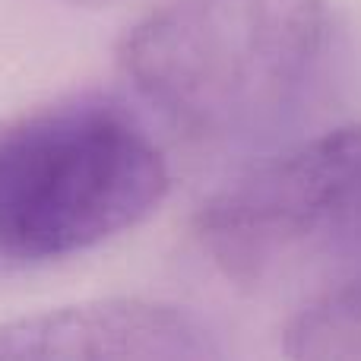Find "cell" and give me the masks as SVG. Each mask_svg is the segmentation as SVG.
Masks as SVG:
<instances>
[{"mask_svg": "<svg viewBox=\"0 0 361 361\" xmlns=\"http://www.w3.org/2000/svg\"><path fill=\"white\" fill-rule=\"evenodd\" d=\"M330 44L326 0H169L127 32L121 67L184 133L250 146L298 121Z\"/></svg>", "mask_w": 361, "mask_h": 361, "instance_id": "1", "label": "cell"}, {"mask_svg": "<svg viewBox=\"0 0 361 361\" xmlns=\"http://www.w3.org/2000/svg\"><path fill=\"white\" fill-rule=\"evenodd\" d=\"M197 238L225 279L257 292L349 279L361 269V127L263 159L197 212Z\"/></svg>", "mask_w": 361, "mask_h": 361, "instance_id": "3", "label": "cell"}, {"mask_svg": "<svg viewBox=\"0 0 361 361\" xmlns=\"http://www.w3.org/2000/svg\"><path fill=\"white\" fill-rule=\"evenodd\" d=\"M4 358L209 361L222 358V345L209 324L187 307L143 298H108L4 324L0 361Z\"/></svg>", "mask_w": 361, "mask_h": 361, "instance_id": "4", "label": "cell"}, {"mask_svg": "<svg viewBox=\"0 0 361 361\" xmlns=\"http://www.w3.org/2000/svg\"><path fill=\"white\" fill-rule=\"evenodd\" d=\"M67 4H76V6H102V4H111V0H67Z\"/></svg>", "mask_w": 361, "mask_h": 361, "instance_id": "6", "label": "cell"}, {"mask_svg": "<svg viewBox=\"0 0 361 361\" xmlns=\"http://www.w3.org/2000/svg\"><path fill=\"white\" fill-rule=\"evenodd\" d=\"M152 137L118 105L67 102L0 124V273L63 260L152 216L169 193Z\"/></svg>", "mask_w": 361, "mask_h": 361, "instance_id": "2", "label": "cell"}, {"mask_svg": "<svg viewBox=\"0 0 361 361\" xmlns=\"http://www.w3.org/2000/svg\"><path fill=\"white\" fill-rule=\"evenodd\" d=\"M286 355L301 361L361 358V269L320 292L288 324Z\"/></svg>", "mask_w": 361, "mask_h": 361, "instance_id": "5", "label": "cell"}]
</instances>
